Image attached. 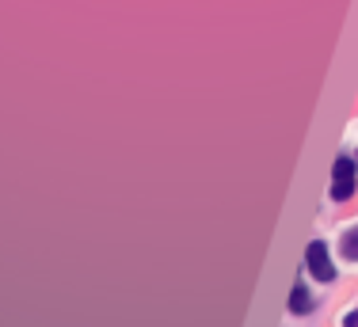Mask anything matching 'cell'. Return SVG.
I'll return each mask as SVG.
<instances>
[{"instance_id": "obj_5", "label": "cell", "mask_w": 358, "mask_h": 327, "mask_svg": "<svg viewBox=\"0 0 358 327\" xmlns=\"http://www.w3.org/2000/svg\"><path fill=\"white\" fill-rule=\"evenodd\" d=\"M343 327H358V312H351V316H347V320H343Z\"/></svg>"}, {"instance_id": "obj_2", "label": "cell", "mask_w": 358, "mask_h": 327, "mask_svg": "<svg viewBox=\"0 0 358 327\" xmlns=\"http://www.w3.org/2000/svg\"><path fill=\"white\" fill-rule=\"evenodd\" d=\"M355 194V160L339 157L336 160V179H331V198L336 202H347Z\"/></svg>"}, {"instance_id": "obj_4", "label": "cell", "mask_w": 358, "mask_h": 327, "mask_svg": "<svg viewBox=\"0 0 358 327\" xmlns=\"http://www.w3.org/2000/svg\"><path fill=\"white\" fill-rule=\"evenodd\" d=\"M343 255H347V259H355V263H358V228H351V232L343 236Z\"/></svg>"}, {"instance_id": "obj_3", "label": "cell", "mask_w": 358, "mask_h": 327, "mask_svg": "<svg viewBox=\"0 0 358 327\" xmlns=\"http://www.w3.org/2000/svg\"><path fill=\"white\" fill-rule=\"evenodd\" d=\"M309 308H313L309 289H305V286H297L294 293H289V312H294V316H301V312H309Z\"/></svg>"}, {"instance_id": "obj_1", "label": "cell", "mask_w": 358, "mask_h": 327, "mask_svg": "<svg viewBox=\"0 0 358 327\" xmlns=\"http://www.w3.org/2000/svg\"><path fill=\"white\" fill-rule=\"evenodd\" d=\"M305 263H309V274H313L317 282H331V278H336V266H331L328 247H324L320 240H313V244L305 247Z\"/></svg>"}]
</instances>
